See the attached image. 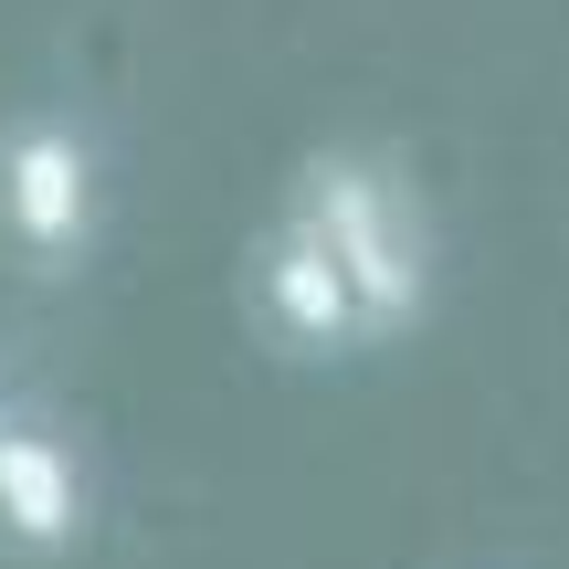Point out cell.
Instances as JSON below:
<instances>
[{
  "label": "cell",
  "instance_id": "7a4b0ae2",
  "mask_svg": "<svg viewBox=\"0 0 569 569\" xmlns=\"http://www.w3.org/2000/svg\"><path fill=\"white\" fill-rule=\"evenodd\" d=\"M106 243V148L63 106H21L0 117V264L32 284L84 274Z\"/></svg>",
  "mask_w": 569,
  "mask_h": 569
},
{
  "label": "cell",
  "instance_id": "6da1fadb",
  "mask_svg": "<svg viewBox=\"0 0 569 569\" xmlns=\"http://www.w3.org/2000/svg\"><path fill=\"white\" fill-rule=\"evenodd\" d=\"M284 222L338 264L369 348H401L432 317V201L390 148H306L284 169Z\"/></svg>",
  "mask_w": 569,
  "mask_h": 569
},
{
  "label": "cell",
  "instance_id": "277c9868",
  "mask_svg": "<svg viewBox=\"0 0 569 569\" xmlns=\"http://www.w3.org/2000/svg\"><path fill=\"white\" fill-rule=\"evenodd\" d=\"M243 327L274 348V359H296V369H338V359H359V348H369L338 264H327L284 211L243 243Z\"/></svg>",
  "mask_w": 569,
  "mask_h": 569
},
{
  "label": "cell",
  "instance_id": "3957f363",
  "mask_svg": "<svg viewBox=\"0 0 569 569\" xmlns=\"http://www.w3.org/2000/svg\"><path fill=\"white\" fill-rule=\"evenodd\" d=\"M96 538V465L63 432V411L0 401V549L21 559H74Z\"/></svg>",
  "mask_w": 569,
  "mask_h": 569
}]
</instances>
